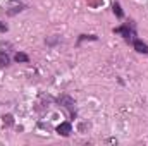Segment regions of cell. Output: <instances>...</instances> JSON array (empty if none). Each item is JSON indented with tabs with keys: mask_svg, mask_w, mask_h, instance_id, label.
I'll use <instances>...</instances> for the list:
<instances>
[{
	"mask_svg": "<svg viewBox=\"0 0 148 146\" xmlns=\"http://www.w3.org/2000/svg\"><path fill=\"white\" fill-rule=\"evenodd\" d=\"M57 132H59L60 136H64V138L71 136V132H73V126H71V122H62V124L57 127Z\"/></svg>",
	"mask_w": 148,
	"mask_h": 146,
	"instance_id": "3",
	"label": "cell"
},
{
	"mask_svg": "<svg viewBox=\"0 0 148 146\" xmlns=\"http://www.w3.org/2000/svg\"><path fill=\"white\" fill-rule=\"evenodd\" d=\"M84 40H91V41H97L98 38L95 36V35H81V38L77 40V45H81V41H84Z\"/></svg>",
	"mask_w": 148,
	"mask_h": 146,
	"instance_id": "8",
	"label": "cell"
},
{
	"mask_svg": "<svg viewBox=\"0 0 148 146\" xmlns=\"http://www.w3.org/2000/svg\"><path fill=\"white\" fill-rule=\"evenodd\" d=\"M114 33H117V35H122V38L126 40V41H133L134 36H136V33H134V23L133 21H129L127 24H124V26H119V28H114Z\"/></svg>",
	"mask_w": 148,
	"mask_h": 146,
	"instance_id": "1",
	"label": "cell"
},
{
	"mask_svg": "<svg viewBox=\"0 0 148 146\" xmlns=\"http://www.w3.org/2000/svg\"><path fill=\"white\" fill-rule=\"evenodd\" d=\"M59 102H60V103H64V107L71 112V117L74 119V117H76V107H74L76 103H74L73 98H71V96H60V98H59Z\"/></svg>",
	"mask_w": 148,
	"mask_h": 146,
	"instance_id": "2",
	"label": "cell"
},
{
	"mask_svg": "<svg viewBox=\"0 0 148 146\" xmlns=\"http://www.w3.org/2000/svg\"><path fill=\"white\" fill-rule=\"evenodd\" d=\"M0 31H2V33H5V31H7V26H5V24H2V23H0Z\"/></svg>",
	"mask_w": 148,
	"mask_h": 146,
	"instance_id": "10",
	"label": "cell"
},
{
	"mask_svg": "<svg viewBox=\"0 0 148 146\" xmlns=\"http://www.w3.org/2000/svg\"><path fill=\"white\" fill-rule=\"evenodd\" d=\"M3 122H7V126H10V124H12V117H10V115L3 117Z\"/></svg>",
	"mask_w": 148,
	"mask_h": 146,
	"instance_id": "9",
	"label": "cell"
},
{
	"mask_svg": "<svg viewBox=\"0 0 148 146\" xmlns=\"http://www.w3.org/2000/svg\"><path fill=\"white\" fill-rule=\"evenodd\" d=\"M14 59H16V62H24V64L29 62V57H28L26 53H23V52H17V53L14 55Z\"/></svg>",
	"mask_w": 148,
	"mask_h": 146,
	"instance_id": "6",
	"label": "cell"
},
{
	"mask_svg": "<svg viewBox=\"0 0 148 146\" xmlns=\"http://www.w3.org/2000/svg\"><path fill=\"white\" fill-rule=\"evenodd\" d=\"M114 14H115V16H117L119 19H122V17H124V12H122V9H121V5H119L117 2L114 3Z\"/></svg>",
	"mask_w": 148,
	"mask_h": 146,
	"instance_id": "7",
	"label": "cell"
},
{
	"mask_svg": "<svg viewBox=\"0 0 148 146\" xmlns=\"http://www.w3.org/2000/svg\"><path fill=\"white\" fill-rule=\"evenodd\" d=\"M9 62H10L9 55H7L3 50H0V67H7V65H9Z\"/></svg>",
	"mask_w": 148,
	"mask_h": 146,
	"instance_id": "5",
	"label": "cell"
},
{
	"mask_svg": "<svg viewBox=\"0 0 148 146\" xmlns=\"http://www.w3.org/2000/svg\"><path fill=\"white\" fill-rule=\"evenodd\" d=\"M131 45L134 46V50H136V52H140V53H148V45H147V43H143L141 40L134 38V40L131 41Z\"/></svg>",
	"mask_w": 148,
	"mask_h": 146,
	"instance_id": "4",
	"label": "cell"
}]
</instances>
